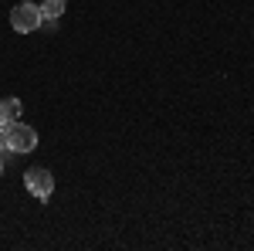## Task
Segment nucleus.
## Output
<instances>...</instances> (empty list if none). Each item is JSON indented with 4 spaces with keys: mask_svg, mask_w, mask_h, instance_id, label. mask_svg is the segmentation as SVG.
I'll return each instance as SVG.
<instances>
[{
    "mask_svg": "<svg viewBox=\"0 0 254 251\" xmlns=\"http://www.w3.org/2000/svg\"><path fill=\"white\" fill-rule=\"evenodd\" d=\"M3 143L10 153H31V150H38V133L27 122H10V126H3Z\"/></svg>",
    "mask_w": 254,
    "mask_h": 251,
    "instance_id": "f257e3e1",
    "label": "nucleus"
},
{
    "mask_svg": "<svg viewBox=\"0 0 254 251\" xmlns=\"http://www.w3.org/2000/svg\"><path fill=\"white\" fill-rule=\"evenodd\" d=\"M0 173H3V163H0Z\"/></svg>",
    "mask_w": 254,
    "mask_h": 251,
    "instance_id": "423d86ee",
    "label": "nucleus"
},
{
    "mask_svg": "<svg viewBox=\"0 0 254 251\" xmlns=\"http://www.w3.org/2000/svg\"><path fill=\"white\" fill-rule=\"evenodd\" d=\"M17 119H20V102L17 98H3L0 102V129L10 126V122H17Z\"/></svg>",
    "mask_w": 254,
    "mask_h": 251,
    "instance_id": "20e7f679",
    "label": "nucleus"
},
{
    "mask_svg": "<svg viewBox=\"0 0 254 251\" xmlns=\"http://www.w3.org/2000/svg\"><path fill=\"white\" fill-rule=\"evenodd\" d=\"M24 187L34 193L38 200H48V197L55 193V173H48L44 167H31V170L24 173Z\"/></svg>",
    "mask_w": 254,
    "mask_h": 251,
    "instance_id": "7ed1b4c3",
    "label": "nucleus"
},
{
    "mask_svg": "<svg viewBox=\"0 0 254 251\" xmlns=\"http://www.w3.org/2000/svg\"><path fill=\"white\" fill-rule=\"evenodd\" d=\"M61 14H64V0H44V3H41V17H44V24H55Z\"/></svg>",
    "mask_w": 254,
    "mask_h": 251,
    "instance_id": "39448f33",
    "label": "nucleus"
},
{
    "mask_svg": "<svg viewBox=\"0 0 254 251\" xmlns=\"http://www.w3.org/2000/svg\"><path fill=\"white\" fill-rule=\"evenodd\" d=\"M10 24H14V31H20V34L38 31L41 24H44V17H41V7H38V3H31V0L17 3V7L10 10Z\"/></svg>",
    "mask_w": 254,
    "mask_h": 251,
    "instance_id": "f03ea898",
    "label": "nucleus"
}]
</instances>
